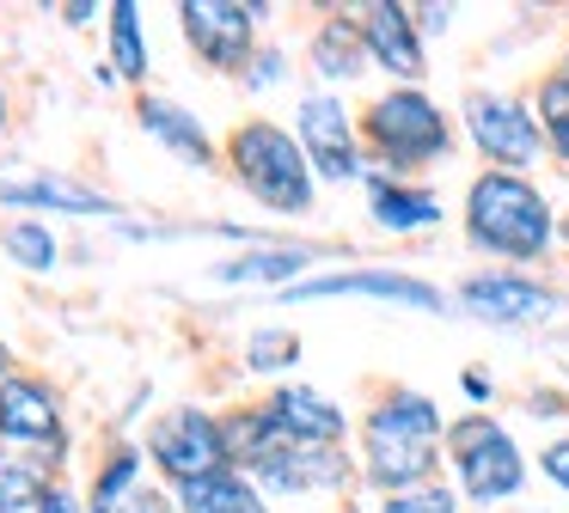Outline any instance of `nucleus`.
<instances>
[{"mask_svg":"<svg viewBox=\"0 0 569 513\" xmlns=\"http://www.w3.org/2000/svg\"><path fill=\"white\" fill-rule=\"evenodd\" d=\"M447 459V415L429 391L392 385L361 415V483L386 495H405L441 476Z\"/></svg>","mask_w":569,"mask_h":513,"instance_id":"nucleus-1","label":"nucleus"},{"mask_svg":"<svg viewBox=\"0 0 569 513\" xmlns=\"http://www.w3.org/2000/svg\"><path fill=\"white\" fill-rule=\"evenodd\" d=\"M466 239L496 263H539L557 244V214L545 190L520 171H478L466 183Z\"/></svg>","mask_w":569,"mask_h":513,"instance_id":"nucleus-2","label":"nucleus"},{"mask_svg":"<svg viewBox=\"0 0 569 513\" xmlns=\"http://www.w3.org/2000/svg\"><path fill=\"white\" fill-rule=\"evenodd\" d=\"M361 147L386 171H422L453 153V122H447V110L422 86H386L361 110Z\"/></svg>","mask_w":569,"mask_h":513,"instance_id":"nucleus-3","label":"nucleus"},{"mask_svg":"<svg viewBox=\"0 0 569 513\" xmlns=\"http://www.w3.org/2000/svg\"><path fill=\"white\" fill-rule=\"evenodd\" d=\"M447 471L471 507H502L527 489V452L515 446V434L496 415L471 410L447 422Z\"/></svg>","mask_w":569,"mask_h":513,"instance_id":"nucleus-4","label":"nucleus"},{"mask_svg":"<svg viewBox=\"0 0 569 513\" xmlns=\"http://www.w3.org/2000/svg\"><path fill=\"white\" fill-rule=\"evenodd\" d=\"M227 159H233L239 183L258 195L276 214H307L312 208V159L300 147V134L276 129V122H239L233 141H227Z\"/></svg>","mask_w":569,"mask_h":513,"instance_id":"nucleus-5","label":"nucleus"},{"mask_svg":"<svg viewBox=\"0 0 569 513\" xmlns=\"http://www.w3.org/2000/svg\"><path fill=\"white\" fill-rule=\"evenodd\" d=\"M459 122H466V141L483 153L490 171H520V178H527L545 159V129H539L527 98L483 92L478 86V92H466V104H459Z\"/></svg>","mask_w":569,"mask_h":513,"instance_id":"nucleus-6","label":"nucleus"},{"mask_svg":"<svg viewBox=\"0 0 569 513\" xmlns=\"http://www.w3.org/2000/svg\"><path fill=\"white\" fill-rule=\"evenodd\" d=\"M251 476L276 495H343L356 483V464L343 446H300V440H276L263 459H251Z\"/></svg>","mask_w":569,"mask_h":513,"instance_id":"nucleus-7","label":"nucleus"},{"mask_svg":"<svg viewBox=\"0 0 569 513\" xmlns=\"http://www.w3.org/2000/svg\"><path fill=\"white\" fill-rule=\"evenodd\" d=\"M300 147H307L312 171L331 183L361 178V122L337 92H307L300 98Z\"/></svg>","mask_w":569,"mask_h":513,"instance_id":"nucleus-8","label":"nucleus"},{"mask_svg":"<svg viewBox=\"0 0 569 513\" xmlns=\"http://www.w3.org/2000/svg\"><path fill=\"white\" fill-rule=\"evenodd\" d=\"M459 305H466L471 318H483V324H545V318L557 312V288H545V281L520 275V269H478V275L459 281L453 293Z\"/></svg>","mask_w":569,"mask_h":513,"instance_id":"nucleus-9","label":"nucleus"},{"mask_svg":"<svg viewBox=\"0 0 569 513\" xmlns=\"http://www.w3.org/2000/svg\"><path fill=\"white\" fill-rule=\"evenodd\" d=\"M153 459H160L166 476H178V483H197V476H214L233 464V446H227V428L214 422V415L202 410H172L160 415V428H153Z\"/></svg>","mask_w":569,"mask_h":513,"instance_id":"nucleus-10","label":"nucleus"},{"mask_svg":"<svg viewBox=\"0 0 569 513\" xmlns=\"http://www.w3.org/2000/svg\"><path fill=\"white\" fill-rule=\"evenodd\" d=\"M343 293L386 300V305H410V312H447V293L435 288V281L405 275V269H337V275L295 281V288H288V300H343Z\"/></svg>","mask_w":569,"mask_h":513,"instance_id":"nucleus-11","label":"nucleus"},{"mask_svg":"<svg viewBox=\"0 0 569 513\" xmlns=\"http://www.w3.org/2000/svg\"><path fill=\"white\" fill-rule=\"evenodd\" d=\"M361 37H368V61L380 73H392V86H422L429 73V49H422L417 12L398 0H373L361 7Z\"/></svg>","mask_w":569,"mask_h":513,"instance_id":"nucleus-12","label":"nucleus"},{"mask_svg":"<svg viewBox=\"0 0 569 513\" xmlns=\"http://www.w3.org/2000/svg\"><path fill=\"white\" fill-rule=\"evenodd\" d=\"M178 19H184V37H190V43H197L209 61H214V68H227V73L251 68V37H258L263 7H227V0H184V7H178Z\"/></svg>","mask_w":569,"mask_h":513,"instance_id":"nucleus-13","label":"nucleus"},{"mask_svg":"<svg viewBox=\"0 0 569 513\" xmlns=\"http://www.w3.org/2000/svg\"><path fill=\"white\" fill-rule=\"evenodd\" d=\"M263 415L282 428V440H300V446H343V434H349L343 403H331L312 385H282L263 403Z\"/></svg>","mask_w":569,"mask_h":513,"instance_id":"nucleus-14","label":"nucleus"},{"mask_svg":"<svg viewBox=\"0 0 569 513\" xmlns=\"http://www.w3.org/2000/svg\"><path fill=\"white\" fill-rule=\"evenodd\" d=\"M307 61L325 86H349L368 73V37H361V12H331V19L312 31Z\"/></svg>","mask_w":569,"mask_h":513,"instance_id":"nucleus-15","label":"nucleus"},{"mask_svg":"<svg viewBox=\"0 0 569 513\" xmlns=\"http://www.w3.org/2000/svg\"><path fill=\"white\" fill-rule=\"evenodd\" d=\"M368 214H373V227H386V232H429V227H441V195L435 190H422V183H405V178H380L373 171L368 178Z\"/></svg>","mask_w":569,"mask_h":513,"instance_id":"nucleus-16","label":"nucleus"},{"mask_svg":"<svg viewBox=\"0 0 569 513\" xmlns=\"http://www.w3.org/2000/svg\"><path fill=\"white\" fill-rule=\"evenodd\" d=\"M0 434L26 440V446H56V434H62L56 398L31 379H0Z\"/></svg>","mask_w":569,"mask_h":513,"instance_id":"nucleus-17","label":"nucleus"},{"mask_svg":"<svg viewBox=\"0 0 569 513\" xmlns=\"http://www.w3.org/2000/svg\"><path fill=\"white\" fill-rule=\"evenodd\" d=\"M0 202L19 208H68V214H111L99 190H80L68 178H0Z\"/></svg>","mask_w":569,"mask_h":513,"instance_id":"nucleus-18","label":"nucleus"},{"mask_svg":"<svg viewBox=\"0 0 569 513\" xmlns=\"http://www.w3.org/2000/svg\"><path fill=\"white\" fill-rule=\"evenodd\" d=\"M141 129H148L153 141H166L178 159H190V165H209V159H214V147H209V134H202V122L190 117V110L166 104V98H141Z\"/></svg>","mask_w":569,"mask_h":513,"instance_id":"nucleus-19","label":"nucleus"},{"mask_svg":"<svg viewBox=\"0 0 569 513\" xmlns=\"http://www.w3.org/2000/svg\"><path fill=\"white\" fill-rule=\"evenodd\" d=\"M178 507L184 513H263V495L227 464V471H214V476L178 483Z\"/></svg>","mask_w":569,"mask_h":513,"instance_id":"nucleus-20","label":"nucleus"},{"mask_svg":"<svg viewBox=\"0 0 569 513\" xmlns=\"http://www.w3.org/2000/svg\"><path fill=\"white\" fill-rule=\"evenodd\" d=\"M300 269H312V251H251V256H233V263H221L214 275L227 281V288H295Z\"/></svg>","mask_w":569,"mask_h":513,"instance_id":"nucleus-21","label":"nucleus"},{"mask_svg":"<svg viewBox=\"0 0 569 513\" xmlns=\"http://www.w3.org/2000/svg\"><path fill=\"white\" fill-rule=\"evenodd\" d=\"M532 117H539V129H545V153L569 171V73L563 68L539 80V92H532Z\"/></svg>","mask_w":569,"mask_h":513,"instance_id":"nucleus-22","label":"nucleus"},{"mask_svg":"<svg viewBox=\"0 0 569 513\" xmlns=\"http://www.w3.org/2000/svg\"><path fill=\"white\" fill-rule=\"evenodd\" d=\"M141 12L129 0L111 7V43H117V80H141L148 73V43H141Z\"/></svg>","mask_w":569,"mask_h":513,"instance_id":"nucleus-23","label":"nucleus"},{"mask_svg":"<svg viewBox=\"0 0 569 513\" xmlns=\"http://www.w3.org/2000/svg\"><path fill=\"white\" fill-rule=\"evenodd\" d=\"M43 501H50V489H43V476L31 464L0 459V513H38Z\"/></svg>","mask_w":569,"mask_h":513,"instance_id":"nucleus-24","label":"nucleus"},{"mask_svg":"<svg viewBox=\"0 0 569 513\" xmlns=\"http://www.w3.org/2000/svg\"><path fill=\"white\" fill-rule=\"evenodd\" d=\"M300 361V336L295 330H251L246 336V366L251 373H282Z\"/></svg>","mask_w":569,"mask_h":513,"instance_id":"nucleus-25","label":"nucleus"},{"mask_svg":"<svg viewBox=\"0 0 569 513\" xmlns=\"http://www.w3.org/2000/svg\"><path fill=\"white\" fill-rule=\"evenodd\" d=\"M7 251H13L26 269H38V275L56 269V239H50V227H38V220H13V227H7Z\"/></svg>","mask_w":569,"mask_h":513,"instance_id":"nucleus-26","label":"nucleus"},{"mask_svg":"<svg viewBox=\"0 0 569 513\" xmlns=\"http://www.w3.org/2000/svg\"><path fill=\"white\" fill-rule=\"evenodd\" d=\"M380 513H459V489L453 483H422V489H405V495H386Z\"/></svg>","mask_w":569,"mask_h":513,"instance_id":"nucleus-27","label":"nucleus"},{"mask_svg":"<svg viewBox=\"0 0 569 513\" xmlns=\"http://www.w3.org/2000/svg\"><path fill=\"white\" fill-rule=\"evenodd\" d=\"M136 471H141V459L123 446L111 464H104V476H99V483H92V513H117V495H123V489L136 483Z\"/></svg>","mask_w":569,"mask_h":513,"instance_id":"nucleus-28","label":"nucleus"},{"mask_svg":"<svg viewBox=\"0 0 569 513\" xmlns=\"http://www.w3.org/2000/svg\"><path fill=\"white\" fill-rule=\"evenodd\" d=\"M539 476H545V483H557V489L569 495V434L551 440V446L539 452Z\"/></svg>","mask_w":569,"mask_h":513,"instance_id":"nucleus-29","label":"nucleus"},{"mask_svg":"<svg viewBox=\"0 0 569 513\" xmlns=\"http://www.w3.org/2000/svg\"><path fill=\"white\" fill-rule=\"evenodd\" d=\"M246 80L258 86V92H263V86H276V80H282V49H263V56L246 68Z\"/></svg>","mask_w":569,"mask_h":513,"instance_id":"nucleus-30","label":"nucleus"},{"mask_svg":"<svg viewBox=\"0 0 569 513\" xmlns=\"http://www.w3.org/2000/svg\"><path fill=\"white\" fill-rule=\"evenodd\" d=\"M410 12H417V31L422 37H447V31H453V7H410Z\"/></svg>","mask_w":569,"mask_h":513,"instance_id":"nucleus-31","label":"nucleus"},{"mask_svg":"<svg viewBox=\"0 0 569 513\" xmlns=\"http://www.w3.org/2000/svg\"><path fill=\"white\" fill-rule=\"evenodd\" d=\"M527 410H532V415H545V422H563V415H569V398H557V391H532Z\"/></svg>","mask_w":569,"mask_h":513,"instance_id":"nucleus-32","label":"nucleus"},{"mask_svg":"<svg viewBox=\"0 0 569 513\" xmlns=\"http://www.w3.org/2000/svg\"><path fill=\"white\" fill-rule=\"evenodd\" d=\"M459 391H466V398L478 403V410H483V403L496 398V385H490V379H483V373H459Z\"/></svg>","mask_w":569,"mask_h":513,"instance_id":"nucleus-33","label":"nucleus"},{"mask_svg":"<svg viewBox=\"0 0 569 513\" xmlns=\"http://www.w3.org/2000/svg\"><path fill=\"white\" fill-rule=\"evenodd\" d=\"M117 513H166V501L153 495V489H136V495H123V507Z\"/></svg>","mask_w":569,"mask_h":513,"instance_id":"nucleus-34","label":"nucleus"},{"mask_svg":"<svg viewBox=\"0 0 569 513\" xmlns=\"http://www.w3.org/2000/svg\"><path fill=\"white\" fill-rule=\"evenodd\" d=\"M62 19H68V24H87V19H99V7H87V0H74V7H62Z\"/></svg>","mask_w":569,"mask_h":513,"instance_id":"nucleus-35","label":"nucleus"},{"mask_svg":"<svg viewBox=\"0 0 569 513\" xmlns=\"http://www.w3.org/2000/svg\"><path fill=\"white\" fill-rule=\"evenodd\" d=\"M38 513H80V507H74V501H68V495H62V489H50V501H43Z\"/></svg>","mask_w":569,"mask_h":513,"instance_id":"nucleus-36","label":"nucleus"},{"mask_svg":"<svg viewBox=\"0 0 569 513\" xmlns=\"http://www.w3.org/2000/svg\"><path fill=\"white\" fill-rule=\"evenodd\" d=\"M557 239H569V220H563V227H557Z\"/></svg>","mask_w":569,"mask_h":513,"instance_id":"nucleus-37","label":"nucleus"},{"mask_svg":"<svg viewBox=\"0 0 569 513\" xmlns=\"http://www.w3.org/2000/svg\"><path fill=\"white\" fill-rule=\"evenodd\" d=\"M0 373H7V349H0Z\"/></svg>","mask_w":569,"mask_h":513,"instance_id":"nucleus-38","label":"nucleus"},{"mask_svg":"<svg viewBox=\"0 0 569 513\" xmlns=\"http://www.w3.org/2000/svg\"><path fill=\"white\" fill-rule=\"evenodd\" d=\"M0 122H7V98H0Z\"/></svg>","mask_w":569,"mask_h":513,"instance_id":"nucleus-39","label":"nucleus"},{"mask_svg":"<svg viewBox=\"0 0 569 513\" xmlns=\"http://www.w3.org/2000/svg\"><path fill=\"white\" fill-rule=\"evenodd\" d=\"M563 73H569V49H563Z\"/></svg>","mask_w":569,"mask_h":513,"instance_id":"nucleus-40","label":"nucleus"},{"mask_svg":"<svg viewBox=\"0 0 569 513\" xmlns=\"http://www.w3.org/2000/svg\"><path fill=\"white\" fill-rule=\"evenodd\" d=\"M343 513H361V507H343Z\"/></svg>","mask_w":569,"mask_h":513,"instance_id":"nucleus-41","label":"nucleus"},{"mask_svg":"<svg viewBox=\"0 0 569 513\" xmlns=\"http://www.w3.org/2000/svg\"><path fill=\"white\" fill-rule=\"evenodd\" d=\"M527 513H539V507H527Z\"/></svg>","mask_w":569,"mask_h":513,"instance_id":"nucleus-42","label":"nucleus"}]
</instances>
